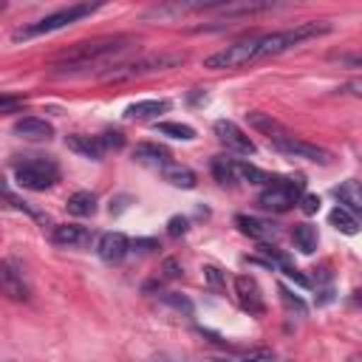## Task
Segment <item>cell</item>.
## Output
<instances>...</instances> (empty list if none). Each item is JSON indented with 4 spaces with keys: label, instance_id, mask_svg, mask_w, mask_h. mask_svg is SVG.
<instances>
[{
    "label": "cell",
    "instance_id": "7c38bea8",
    "mask_svg": "<svg viewBox=\"0 0 362 362\" xmlns=\"http://www.w3.org/2000/svg\"><path fill=\"white\" fill-rule=\"evenodd\" d=\"M0 294H6L8 300H17V303L28 300V283L23 280V272L8 260L0 263Z\"/></svg>",
    "mask_w": 362,
    "mask_h": 362
},
{
    "label": "cell",
    "instance_id": "ffe728a7",
    "mask_svg": "<svg viewBox=\"0 0 362 362\" xmlns=\"http://www.w3.org/2000/svg\"><path fill=\"white\" fill-rule=\"evenodd\" d=\"M161 175H164V181L167 184H173V187H178V189H192L195 184H198V178H195V173L189 170V167H184V164H167L164 170H161Z\"/></svg>",
    "mask_w": 362,
    "mask_h": 362
},
{
    "label": "cell",
    "instance_id": "7a4b0ae2",
    "mask_svg": "<svg viewBox=\"0 0 362 362\" xmlns=\"http://www.w3.org/2000/svg\"><path fill=\"white\" fill-rule=\"evenodd\" d=\"M249 124H252L255 130H260L277 153H283V156H288V158H305V161H317V164H331V158H334L325 147H317V144H311V141L294 136L286 124H280L277 119H272V113L252 110V113H249Z\"/></svg>",
    "mask_w": 362,
    "mask_h": 362
},
{
    "label": "cell",
    "instance_id": "e0dca14e",
    "mask_svg": "<svg viewBox=\"0 0 362 362\" xmlns=\"http://www.w3.org/2000/svg\"><path fill=\"white\" fill-rule=\"evenodd\" d=\"M65 147L74 150V153H79L82 158H90V161H102V156H105V147L99 144L96 136L71 133V136H65Z\"/></svg>",
    "mask_w": 362,
    "mask_h": 362
},
{
    "label": "cell",
    "instance_id": "e575fe53",
    "mask_svg": "<svg viewBox=\"0 0 362 362\" xmlns=\"http://www.w3.org/2000/svg\"><path fill=\"white\" fill-rule=\"evenodd\" d=\"M283 274H286V277H291L297 286H303V288H311V280H308L305 274H300V272H297L291 263H288V266H283Z\"/></svg>",
    "mask_w": 362,
    "mask_h": 362
},
{
    "label": "cell",
    "instance_id": "5bb4252c",
    "mask_svg": "<svg viewBox=\"0 0 362 362\" xmlns=\"http://www.w3.org/2000/svg\"><path fill=\"white\" fill-rule=\"evenodd\" d=\"M14 136H20L25 141H48L54 136V124L40 116H23L14 122Z\"/></svg>",
    "mask_w": 362,
    "mask_h": 362
},
{
    "label": "cell",
    "instance_id": "484cf974",
    "mask_svg": "<svg viewBox=\"0 0 362 362\" xmlns=\"http://www.w3.org/2000/svg\"><path fill=\"white\" fill-rule=\"evenodd\" d=\"M156 130L161 136H173V139H181V141H192L195 139V130L189 124H181V122H161V124H156Z\"/></svg>",
    "mask_w": 362,
    "mask_h": 362
},
{
    "label": "cell",
    "instance_id": "2e32d148",
    "mask_svg": "<svg viewBox=\"0 0 362 362\" xmlns=\"http://www.w3.org/2000/svg\"><path fill=\"white\" fill-rule=\"evenodd\" d=\"M235 226H238L243 235H249V238H255V240H260V243L274 240V238L280 235V229H277L274 223L260 221V218H252V215H235Z\"/></svg>",
    "mask_w": 362,
    "mask_h": 362
},
{
    "label": "cell",
    "instance_id": "cb8c5ba5",
    "mask_svg": "<svg viewBox=\"0 0 362 362\" xmlns=\"http://www.w3.org/2000/svg\"><path fill=\"white\" fill-rule=\"evenodd\" d=\"M328 223H331L334 229L345 232V235H356V232H359V221L354 218V212H348V209H342V206H334V209L328 212Z\"/></svg>",
    "mask_w": 362,
    "mask_h": 362
},
{
    "label": "cell",
    "instance_id": "30bf717a",
    "mask_svg": "<svg viewBox=\"0 0 362 362\" xmlns=\"http://www.w3.org/2000/svg\"><path fill=\"white\" fill-rule=\"evenodd\" d=\"M212 130H215L218 141H221L226 150L240 153V156H252V153H255V141H252L235 122H229V119H218V122L212 124Z\"/></svg>",
    "mask_w": 362,
    "mask_h": 362
},
{
    "label": "cell",
    "instance_id": "52a82bcc",
    "mask_svg": "<svg viewBox=\"0 0 362 362\" xmlns=\"http://www.w3.org/2000/svg\"><path fill=\"white\" fill-rule=\"evenodd\" d=\"M305 181L300 175H272L269 184L260 189L257 204L269 212H286L303 198Z\"/></svg>",
    "mask_w": 362,
    "mask_h": 362
},
{
    "label": "cell",
    "instance_id": "7402d4cb",
    "mask_svg": "<svg viewBox=\"0 0 362 362\" xmlns=\"http://www.w3.org/2000/svg\"><path fill=\"white\" fill-rule=\"evenodd\" d=\"M291 240H294V246H297L303 255H311V252L317 249V243H320V238H317V226H311V223H294V229H291Z\"/></svg>",
    "mask_w": 362,
    "mask_h": 362
},
{
    "label": "cell",
    "instance_id": "3957f363",
    "mask_svg": "<svg viewBox=\"0 0 362 362\" xmlns=\"http://www.w3.org/2000/svg\"><path fill=\"white\" fill-rule=\"evenodd\" d=\"M11 167H14V181L23 189H31V192L51 189L59 181V164H57L54 156H42V153L14 156Z\"/></svg>",
    "mask_w": 362,
    "mask_h": 362
},
{
    "label": "cell",
    "instance_id": "ba28073f",
    "mask_svg": "<svg viewBox=\"0 0 362 362\" xmlns=\"http://www.w3.org/2000/svg\"><path fill=\"white\" fill-rule=\"evenodd\" d=\"M257 40H260V34H246V37L229 42L226 48L209 54V57L204 59V68H209V71H223V68H240V65H246V62H255V59H257Z\"/></svg>",
    "mask_w": 362,
    "mask_h": 362
},
{
    "label": "cell",
    "instance_id": "f546056e",
    "mask_svg": "<svg viewBox=\"0 0 362 362\" xmlns=\"http://www.w3.org/2000/svg\"><path fill=\"white\" fill-rule=\"evenodd\" d=\"M99 139V144L105 147V150H119V147H124V136L119 133V130H105L102 136H96Z\"/></svg>",
    "mask_w": 362,
    "mask_h": 362
},
{
    "label": "cell",
    "instance_id": "d6a6232c",
    "mask_svg": "<svg viewBox=\"0 0 362 362\" xmlns=\"http://www.w3.org/2000/svg\"><path fill=\"white\" fill-rule=\"evenodd\" d=\"M297 204H300V209L305 215H317L320 212V195H314V192H303V198Z\"/></svg>",
    "mask_w": 362,
    "mask_h": 362
},
{
    "label": "cell",
    "instance_id": "8d00e7d4",
    "mask_svg": "<svg viewBox=\"0 0 362 362\" xmlns=\"http://www.w3.org/2000/svg\"><path fill=\"white\" fill-rule=\"evenodd\" d=\"M20 105H23V99H20V96L0 93V110H14V107H20Z\"/></svg>",
    "mask_w": 362,
    "mask_h": 362
},
{
    "label": "cell",
    "instance_id": "f35d334b",
    "mask_svg": "<svg viewBox=\"0 0 362 362\" xmlns=\"http://www.w3.org/2000/svg\"><path fill=\"white\" fill-rule=\"evenodd\" d=\"M147 362H184V359L175 356V354H170V351H161V354H153Z\"/></svg>",
    "mask_w": 362,
    "mask_h": 362
},
{
    "label": "cell",
    "instance_id": "d4e9b609",
    "mask_svg": "<svg viewBox=\"0 0 362 362\" xmlns=\"http://www.w3.org/2000/svg\"><path fill=\"white\" fill-rule=\"evenodd\" d=\"M212 175L218 184L223 187H232L238 178H235V158H226V156H215L212 158Z\"/></svg>",
    "mask_w": 362,
    "mask_h": 362
},
{
    "label": "cell",
    "instance_id": "4dcf8cb0",
    "mask_svg": "<svg viewBox=\"0 0 362 362\" xmlns=\"http://www.w3.org/2000/svg\"><path fill=\"white\" fill-rule=\"evenodd\" d=\"M161 300H164V303H170L173 308H178V311H184L187 317L192 314V303H189L187 297H178L175 291H164V294H161Z\"/></svg>",
    "mask_w": 362,
    "mask_h": 362
},
{
    "label": "cell",
    "instance_id": "9c48e42d",
    "mask_svg": "<svg viewBox=\"0 0 362 362\" xmlns=\"http://www.w3.org/2000/svg\"><path fill=\"white\" fill-rule=\"evenodd\" d=\"M235 297H238L240 308L249 311L252 317H263L266 314V300H263V291H260V286H257L255 277L238 274L235 277Z\"/></svg>",
    "mask_w": 362,
    "mask_h": 362
},
{
    "label": "cell",
    "instance_id": "4316f807",
    "mask_svg": "<svg viewBox=\"0 0 362 362\" xmlns=\"http://www.w3.org/2000/svg\"><path fill=\"white\" fill-rule=\"evenodd\" d=\"M277 294H280V303H283V305H286L288 311H294L297 317H305V311H308V308H305V303H303V300H300L297 294H291V291H288V288H286L283 283L277 286Z\"/></svg>",
    "mask_w": 362,
    "mask_h": 362
},
{
    "label": "cell",
    "instance_id": "277c9868",
    "mask_svg": "<svg viewBox=\"0 0 362 362\" xmlns=\"http://www.w3.org/2000/svg\"><path fill=\"white\" fill-rule=\"evenodd\" d=\"M184 59L187 57L184 54H175V51H153V54H141L136 59L110 65L107 71H102V79L105 82H127V79H136V76H147V74L178 68Z\"/></svg>",
    "mask_w": 362,
    "mask_h": 362
},
{
    "label": "cell",
    "instance_id": "5b68a950",
    "mask_svg": "<svg viewBox=\"0 0 362 362\" xmlns=\"http://www.w3.org/2000/svg\"><path fill=\"white\" fill-rule=\"evenodd\" d=\"M331 31V23L325 20H308V23H300L294 28H283V31H272V34H260L257 40V59L263 57H277L305 40H314V37H322Z\"/></svg>",
    "mask_w": 362,
    "mask_h": 362
},
{
    "label": "cell",
    "instance_id": "9a60e30c",
    "mask_svg": "<svg viewBox=\"0 0 362 362\" xmlns=\"http://www.w3.org/2000/svg\"><path fill=\"white\" fill-rule=\"evenodd\" d=\"M133 161L144 164V167H156V170H164L167 164H173V153L161 144H153V141H141L133 147Z\"/></svg>",
    "mask_w": 362,
    "mask_h": 362
},
{
    "label": "cell",
    "instance_id": "1f68e13d",
    "mask_svg": "<svg viewBox=\"0 0 362 362\" xmlns=\"http://www.w3.org/2000/svg\"><path fill=\"white\" fill-rule=\"evenodd\" d=\"M187 229H189V218H184V215H173V218L167 221V232H170L173 238L187 235Z\"/></svg>",
    "mask_w": 362,
    "mask_h": 362
},
{
    "label": "cell",
    "instance_id": "44dd1931",
    "mask_svg": "<svg viewBox=\"0 0 362 362\" xmlns=\"http://www.w3.org/2000/svg\"><path fill=\"white\" fill-rule=\"evenodd\" d=\"M65 209H68L71 215H76V218H90V215L96 212V195L88 192V189H79V192L68 195Z\"/></svg>",
    "mask_w": 362,
    "mask_h": 362
},
{
    "label": "cell",
    "instance_id": "ac0fdd59",
    "mask_svg": "<svg viewBox=\"0 0 362 362\" xmlns=\"http://www.w3.org/2000/svg\"><path fill=\"white\" fill-rule=\"evenodd\" d=\"M170 110V102L167 99H141V102H133L124 107V119L127 122H136V119H153L158 113H167Z\"/></svg>",
    "mask_w": 362,
    "mask_h": 362
},
{
    "label": "cell",
    "instance_id": "8992f818",
    "mask_svg": "<svg viewBox=\"0 0 362 362\" xmlns=\"http://www.w3.org/2000/svg\"><path fill=\"white\" fill-rule=\"evenodd\" d=\"M96 8H99V3H74V6L57 8V11H51V14H45V17H40V20H34V23L20 25V28L11 34V40H14V42H20V40H34V37H40V34L59 31V28H65V25H71V23H76V20L88 17V14H93Z\"/></svg>",
    "mask_w": 362,
    "mask_h": 362
},
{
    "label": "cell",
    "instance_id": "83f0119b",
    "mask_svg": "<svg viewBox=\"0 0 362 362\" xmlns=\"http://www.w3.org/2000/svg\"><path fill=\"white\" fill-rule=\"evenodd\" d=\"M204 280H206V286L212 291H218V294L226 291V277H223V272L218 266H204Z\"/></svg>",
    "mask_w": 362,
    "mask_h": 362
},
{
    "label": "cell",
    "instance_id": "8fae6325",
    "mask_svg": "<svg viewBox=\"0 0 362 362\" xmlns=\"http://www.w3.org/2000/svg\"><path fill=\"white\" fill-rule=\"evenodd\" d=\"M51 240L57 246H65V249H85V246H90L93 232L88 226H79V223H59L51 229Z\"/></svg>",
    "mask_w": 362,
    "mask_h": 362
},
{
    "label": "cell",
    "instance_id": "836d02e7",
    "mask_svg": "<svg viewBox=\"0 0 362 362\" xmlns=\"http://www.w3.org/2000/svg\"><path fill=\"white\" fill-rule=\"evenodd\" d=\"M161 277H164V280H175V277H181V263H178L175 257H167V260L161 263Z\"/></svg>",
    "mask_w": 362,
    "mask_h": 362
},
{
    "label": "cell",
    "instance_id": "d6986e66",
    "mask_svg": "<svg viewBox=\"0 0 362 362\" xmlns=\"http://www.w3.org/2000/svg\"><path fill=\"white\" fill-rule=\"evenodd\" d=\"M334 198L339 201V206H342V209H348V212H359V209H362L359 181H354V178L342 181L339 187H334Z\"/></svg>",
    "mask_w": 362,
    "mask_h": 362
},
{
    "label": "cell",
    "instance_id": "f1b7e54d",
    "mask_svg": "<svg viewBox=\"0 0 362 362\" xmlns=\"http://www.w3.org/2000/svg\"><path fill=\"white\" fill-rule=\"evenodd\" d=\"M209 362H272V351L269 348H255L238 359H209Z\"/></svg>",
    "mask_w": 362,
    "mask_h": 362
},
{
    "label": "cell",
    "instance_id": "d590c367",
    "mask_svg": "<svg viewBox=\"0 0 362 362\" xmlns=\"http://www.w3.org/2000/svg\"><path fill=\"white\" fill-rule=\"evenodd\" d=\"M130 249H136V252H141V255H144V252L158 249V243H156L153 238H139V240H133V243H130Z\"/></svg>",
    "mask_w": 362,
    "mask_h": 362
},
{
    "label": "cell",
    "instance_id": "4fadbf2b",
    "mask_svg": "<svg viewBox=\"0 0 362 362\" xmlns=\"http://www.w3.org/2000/svg\"><path fill=\"white\" fill-rule=\"evenodd\" d=\"M96 252L105 263H122L130 252V240L122 235V232H105L96 243Z\"/></svg>",
    "mask_w": 362,
    "mask_h": 362
},
{
    "label": "cell",
    "instance_id": "74e56055",
    "mask_svg": "<svg viewBox=\"0 0 362 362\" xmlns=\"http://www.w3.org/2000/svg\"><path fill=\"white\" fill-rule=\"evenodd\" d=\"M127 204H130V195H119V198H113V201H110V215L124 212V209H127Z\"/></svg>",
    "mask_w": 362,
    "mask_h": 362
},
{
    "label": "cell",
    "instance_id": "6da1fadb",
    "mask_svg": "<svg viewBox=\"0 0 362 362\" xmlns=\"http://www.w3.org/2000/svg\"><path fill=\"white\" fill-rule=\"evenodd\" d=\"M139 40L133 34H107V37H93V40H82V42H74L71 48L59 51L54 59H51V68L54 74H76L82 68H90L107 57H116L127 48H133Z\"/></svg>",
    "mask_w": 362,
    "mask_h": 362
},
{
    "label": "cell",
    "instance_id": "603a6c76",
    "mask_svg": "<svg viewBox=\"0 0 362 362\" xmlns=\"http://www.w3.org/2000/svg\"><path fill=\"white\" fill-rule=\"evenodd\" d=\"M235 178L238 181H246V184H255V187H266L272 175L263 173L260 167L249 164V161H235Z\"/></svg>",
    "mask_w": 362,
    "mask_h": 362
}]
</instances>
